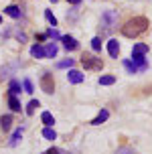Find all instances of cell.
Masks as SVG:
<instances>
[{
  "mask_svg": "<svg viewBox=\"0 0 152 154\" xmlns=\"http://www.w3.org/2000/svg\"><path fill=\"white\" fill-rule=\"evenodd\" d=\"M146 26H148V18L146 16H134V18H130L128 23L122 26V35L128 38H136L138 35H142L146 31Z\"/></svg>",
  "mask_w": 152,
  "mask_h": 154,
  "instance_id": "obj_1",
  "label": "cell"
},
{
  "mask_svg": "<svg viewBox=\"0 0 152 154\" xmlns=\"http://www.w3.org/2000/svg\"><path fill=\"white\" fill-rule=\"evenodd\" d=\"M81 65L89 71H99L104 67V61L98 59V57H91V55H83V57H81Z\"/></svg>",
  "mask_w": 152,
  "mask_h": 154,
  "instance_id": "obj_2",
  "label": "cell"
},
{
  "mask_svg": "<svg viewBox=\"0 0 152 154\" xmlns=\"http://www.w3.org/2000/svg\"><path fill=\"white\" fill-rule=\"evenodd\" d=\"M101 24L106 26L107 31L114 29L116 24H118V12H116V10H106V12L101 14Z\"/></svg>",
  "mask_w": 152,
  "mask_h": 154,
  "instance_id": "obj_3",
  "label": "cell"
},
{
  "mask_svg": "<svg viewBox=\"0 0 152 154\" xmlns=\"http://www.w3.org/2000/svg\"><path fill=\"white\" fill-rule=\"evenodd\" d=\"M41 89L45 93H53L55 91V79L51 73H45V75L41 77Z\"/></svg>",
  "mask_w": 152,
  "mask_h": 154,
  "instance_id": "obj_4",
  "label": "cell"
},
{
  "mask_svg": "<svg viewBox=\"0 0 152 154\" xmlns=\"http://www.w3.org/2000/svg\"><path fill=\"white\" fill-rule=\"evenodd\" d=\"M18 67H20V61H12L10 65H6V67H2V69H0V81H2L4 77L12 75V73H14V71L18 69Z\"/></svg>",
  "mask_w": 152,
  "mask_h": 154,
  "instance_id": "obj_5",
  "label": "cell"
},
{
  "mask_svg": "<svg viewBox=\"0 0 152 154\" xmlns=\"http://www.w3.org/2000/svg\"><path fill=\"white\" fill-rule=\"evenodd\" d=\"M61 43H63V47L67 49V51H75V49H79V43H77L73 37H69V35H65V37L59 38Z\"/></svg>",
  "mask_w": 152,
  "mask_h": 154,
  "instance_id": "obj_6",
  "label": "cell"
},
{
  "mask_svg": "<svg viewBox=\"0 0 152 154\" xmlns=\"http://www.w3.org/2000/svg\"><path fill=\"white\" fill-rule=\"evenodd\" d=\"M132 59H134V65H136V69L138 71H146L148 69V63H146V59H144V55H136V53H132Z\"/></svg>",
  "mask_w": 152,
  "mask_h": 154,
  "instance_id": "obj_7",
  "label": "cell"
},
{
  "mask_svg": "<svg viewBox=\"0 0 152 154\" xmlns=\"http://www.w3.org/2000/svg\"><path fill=\"white\" fill-rule=\"evenodd\" d=\"M107 53H110V57L118 59V55H120V43L116 38H110L107 41Z\"/></svg>",
  "mask_w": 152,
  "mask_h": 154,
  "instance_id": "obj_8",
  "label": "cell"
},
{
  "mask_svg": "<svg viewBox=\"0 0 152 154\" xmlns=\"http://www.w3.org/2000/svg\"><path fill=\"white\" fill-rule=\"evenodd\" d=\"M67 79H69V83H81L83 81V73L81 71H77V69H69V73H67Z\"/></svg>",
  "mask_w": 152,
  "mask_h": 154,
  "instance_id": "obj_9",
  "label": "cell"
},
{
  "mask_svg": "<svg viewBox=\"0 0 152 154\" xmlns=\"http://www.w3.org/2000/svg\"><path fill=\"white\" fill-rule=\"evenodd\" d=\"M107 118H110V112H107V109H101V112H99L98 116H95V118H93V120H91V126H99V124H104L107 120Z\"/></svg>",
  "mask_w": 152,
  "mask_h": 154,
  "instance_id": "obj_10",
  "label": "cell"
},
{
  "mask_svg": "<svg viewBox=\"0 0 152 154\" xmlns=\"http://www.w3.org/2000/svg\"><path fill=\"white\" fill-rule=\"evenodd\" d=\"M20 91H23L20 83H18L16 79H10V83H8V95H18Z\"/></svg>",
  "mask_w": 152,
  "mask_h": 154,
  "instance_id": "obj_11",
  "label": "cell"
},
{
  "mask_svg": "<svg viewBox=\"0 0 152 154\" xmlns=\"http://www.w3.org/2000/svg\"><path fill=\"white\" fill-rule=\"evenodd\" d=\"M4 14L12 16V18H20V14H23V10H20L18 6H14V4H10V6H6V8H4Z\"/></svg>",
  "mask_w": 152,
  "mask_h": 154,
  "instance_id": "obj_12",
  "label": "cell"
},
{
  "mask_svg": "<svg viewBox=\"0 0 152 154\" xmlns=\"http://www.w3.org/2000/svg\"><path fill=\"white\" fill-rule=\"evenodd\" d=\"M30 55H33L35 59H45V49L41 45H33L30 47Z\"/></svg>",
  "mask_w": 152,
  "mask_h": 154,
  "instance_id": "obj_13",
  "label": "cell"
},
{
  "mask_svg": "<svg viewBox=\"0 0 152 154\" xmlns=\"http://www.w3.org/2000/svg\"><path fill=\"white\" fill-rule=\"evenodd\" d=\"M0 128L4 132L10 130V128H12V116H2V118H0Z\"/></svg>",
  "mask_w": 152,
  "mask_h": 154,
  "instance_id": "obj_14",
  "label": "cell"
},
{
  "mask_svg": "<svg viewBox=\"0 0 152 154\" xmlns=\"http://www.w3.org/2000/svg\"><path fill=\"white\" fill-rule=\"evenodd\" d=\"M8 108L12 109V112H20V101L16 100V95H8Z\"/></svg>",
  "mask_w": 152,
  "mask_h": 154,
  "instance_id": "obj_15",
  "label": "cell"
},
{
  "mask_svg": "<svg viewBox=\"0 0 152 154\" xmlns=\"http://www.w3.org/2000/svg\"><path fill=\"white\" fill-rule=\"evenodd\" d=\"M43 138H45V140H51V142L57 138V132L53 130V126H45V130H43Z\"/></svg>",
  "mask_w": 152,
  "mask_h": 154,
  "instance_id": "obj_16",
  "label": "cell"
},
{
  "mask_svg": "<svg viewBox=\"0 0 152 154\" xmlns=\"http://www.w3.org/2000/svg\"><path fill=\"white\" fill-rule=\"evenodd\" d=\"M41 122L45 124V126H53V124H55L53 114H51V112H43V114H41Z\"/></svg>",
  "mask_w": 152,
  "mask_h": 154,
  "instance_id": "obj_17",
  "label": "cell"
},
{
  "mask_svg": "<svg viewBox=\"0 0 152 154\" xmlns=\"http://www.w3.org/2000/svg\"><path fill=\"white\" fill-rule=\"evenodd\" d=\"M57 51H59V47L55 45V43H49V45L45 47V57H51V59H53L55 55H57Z\"/></svg>",
  "mask_w": 152,
  "mask_h": 154,
  "instance_id": "obj_18",
  "label": "cell"
},
{
  "mask_svg": "<svg viewBox=\"0 0 152 154\" xmlns=\"http://www.w3.org/2000/svg\"><path fill=\"white\" fill-rule=\"evenodd\" d=\"M132 53L146 55V53H148V45H144V43H136V45H134V49H132Z\"/></svg>",
  "mask_w": 152,
  "mask_h": 154,
  "instance_id": "obj_19",
  "label": "cell"
},
{
  "mask_svg": "<svg viewBox=\"0 0 152 154\" xmlns=\"http://www.w3.org/2000/svg\"><path fill=\"white\" fill-rule=\"evenodd\" d=\"M116 83V75H101L99 77V85H114Z\"/></svg>",
  "mask_w": 152,
  "mask_h": 154,
  "instance_id": "obj_20",
  "label": "cell"
},
{
  "mask_svg": "<svg viewBox=\"0 0 152 154\" xmlns=\"http://www.w3.org/2000/svg\"><path fill=\"white\" fill-rule=\"evenodd\" d=\"M39 106H41V103H39V100H30V101H29V106H26V116H33L35 112H37Z\"/></svg>",
  "mask_w": 152,
  "mask_h": 154,
  "instance_id": "obj_21",
  "label": "cell"
},
{
  "mask_svg": "<svg viewBox=\"0 0 152 154\" xmlns=\"http://www.w3.org/2000/svg\"><path fill=\"white\" fill-rule=\"evenodd\" d=\"M124 67H126V71H128L130 75H134V73H138V69H136V65L130 61V59H124Z\"/></svg>",
  "mask_w": 152,
  "mask_h": 154,
  "instance_id": "obj_22",
  "label": "cell"
},
{
  "mask_svg": "<svg viewBox=\"0 0 152 154\" xmlns=\"http://www.w3.org/2000/svg\"><path fill=\"white\" fill-rule=\"evenodd\" d=\"M20 138H23V130H16L14 134H12V138H10V142H8V144H10V146H16V144L20 142Z\"/></svg>",
  "mask_w": 152,
  "mask_h": 154,
  "instance_id": "obj_23",
  "label": "cell"
},
{
  "mask_svg": "<svg viewBox=\"0 0 152 154\" xmlns=\"http://www.w3.org/2000/svg\"><path fill=\"white\" fill-rule=\"evenodd\" d=\"M73 65H75V61H73V59H65V61H59V63H57V67H59V69H71Z\"/></svg>",
  "mask_w": 152,
  "mask_h": 154,
  "instance_id": "obj_24",
  "label": "cell"
},
{
  "mask_svg": "<svg viewBox=\"0 0 152 154\" xmlns=\"http://www.w3.org/2000/svg\"><path fill=\"white\" fill-rule=\"evenodd\" d=\"M114 154H138V152L134 150V148H130V146H120Z\"/></svg>",
  "mask_w": 152,
  "mask_h": 154,
  "instance_id": "obj_25",
  "label": "cell"
},
{
  "mask_svg": "<svg viewBox=\"0 0 152 154\" xmlns=\"http://www.w3.org/2000/svg\"><path fill=\"white\" fill-rule=\"evenodd\" d=\"M91 49H93V51H101V38L99 37L91 38Z\"/></svg>",
  "mask_w": 152,
  "mask_h": 154,
  "instance_id": "obj_26",
  "label": "cell"
},
{
  "mask_svg": "<svg viewBox=\"0 0 152 154\" xmlns=\"http://www.w3.org/2000/svg\"><path fill=\"white\" fill-rule=\"evenodd\" d=\"M45 18L51 23V26H57V18H55V14L51 12V10H45Z\"/></svg>",
  "mask_w": 152,
  "mask_h": 154,
  "instance_id": "obj_27",
  "label": "cell"
},
{
  "mask_svg": "<svg viewBox=\"0 0 152 154\" xmlns=\"http://www.w3.org/2000/svg\"><path fill=\"white\" fill-rule=\"evenodd\" d=\"M23 87H24V91H26V93H33V91H35V87H33V81H30V79H24V81H23Z\"/></svg>",
  "mask_w": 152,
  "mask_h": 154,
  "instance_id": "obj_28",
  "label": "cell"
},
{
  "mask_svg": "<svg viewBox=\"0 0 152 154\" xmlns=\"http://www.w3.org/2000/svg\"><path fill=\"white\" fill-rule=\"evenodd\" d=\"M45 35H47V37H51V38H61L59 31H57V29H55V26H53V29H49V31H47Z\"/></svg>",
  "mask_w": 152,
  "mask_h": 154,
  "instance_id": "obj_29",
  "label": "cell"
},
{
  "mask_svg": "<svg viewBox=\"0 0 152 154\" xmlns=\"http://www.w3.org/2000/svg\"><path fill=\"white\" fill-rule=\"evenodd\" d=\"M43 154H67V152H63V150H59V148H49V150H45Z\"/></svg>",
  "mask_w": 152,
  "mask_h": 154,
  "instance_id": "obj_30",
  "label": "cell"
},
{
  "mask_svg": "<svg viewBox=\"0 0 152 154\" xmlns=\"http://www.w3.org/2000/svg\"><path fill=\"white\" fill-rule=\"evenodd\" d=\"M67 2H71V4H79L81 0H67Z\"/></svg>",
  "mask_w": 152,
  "mask_h": 154,
  "instance_id": "obj_31",
  "label": "cell"
},
{
  "mask_svg": "<svg viewBox=\"0 0 152 154\" xmlns=\"http://www.w3.org/2000/svg\"><path fill=\"white\" fill-rule=\"evenodd\" d=\"M0 23H2V16H0Z\"/></svg>",
  "mask_w": 152,
  "mask_h": 154,
  "instance_id": "obj_32",
  "label": "cell"
},
{
  "mask_svg": "<svg viewBox=\"0 0 152 154\" xmlns=\"http://www.w3.org/2000/svg\"><path fill=\"white\" fill-rule=\"evenodd\" d=\"M51 2H57V0H51Z\"/></svg>",
  "mask_w": 152,
  "mask_h": 154,
  "instance_id": "obj_33",
  "label": "cell"
}]
</instances>
